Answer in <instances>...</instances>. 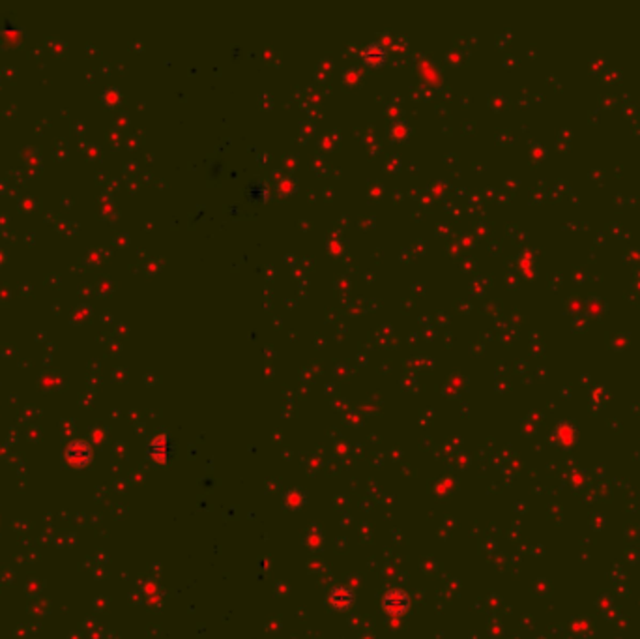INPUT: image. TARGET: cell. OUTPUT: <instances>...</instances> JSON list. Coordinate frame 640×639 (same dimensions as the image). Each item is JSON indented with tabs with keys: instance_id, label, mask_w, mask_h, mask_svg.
<instances>
[{
	"instance_id": "3957f363",
	"label": "cell",
	"mask_w": 640,
	"mask_h": 639,
	"mask_svg": "<svg viewBox=\"0 0 640 639\" xmlns=\"http://www.w3.org/2000/svg\"><path fill=\"white\" fill-rule=\"evenodd\" d=\"M154 450L157 448V452H154L155 460H167L170 455V440L167 437H162V439H155L154 440Z\"/></svg>"
},
{
	"instance_id": "7a4b0ae2",
	"label": "cell",
	"mask_w": 640,
	"mask_h": 639,
	"mask_svg": "<svg viewBox=\"0 0 640 639\" xmlns=\"http://www.w3.org/2000/svg\"><path fill=\"white\" fill-rule=\"evenodd\" d=\"M328 602L333 610L337 611H348L354 605V592H352L348 587H335V589L331 590L330 597H328Z\"/></svg>"
},
{
	"instance_id": "6da1fadb",
	"label": "cell",
	"mask_w": 640,
	"mask_h": 639,
	"mask_svg": "<svg viewBox=\"0 0 640 639\" xmlns=\"http://www.w3.org/2000/svg\"><path fill=\"white\" fill-rule=\"evenodd\" d=\"M382 607L389 615L399 617V615H405L410 607V598L402 589H389L382 598Z\"/></svg>"
}]
</instances>
